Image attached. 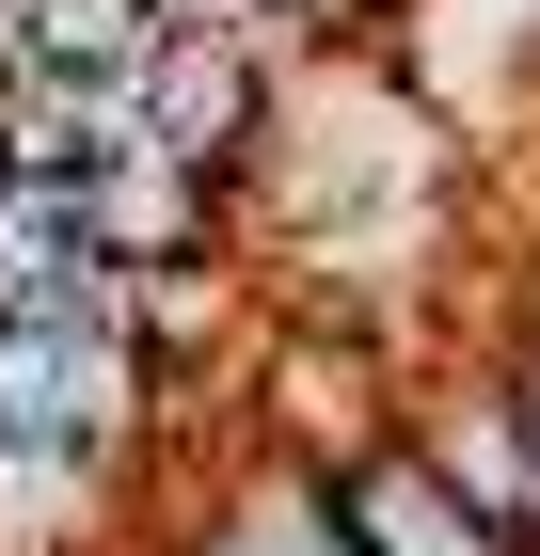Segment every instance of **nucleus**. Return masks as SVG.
Segmentation results:
<instances>
[{
    "mask_svg": "<svg viewBox=\"0 0 540 556\" xmlns=\"http://www.w3.org/2000/svg\"><path fill=\"white\" fill-rule=\"evenodd\" d=\"M334 509H350V541H366V556H525V525H493L445 462H429V429L350 445V462H334Z\"/></svg>",
    "mask_w": 540,
    "mask_h": 556,
    "instance_id": "nucleus-1",
    "label": "nucleus"
}]
</instances>
